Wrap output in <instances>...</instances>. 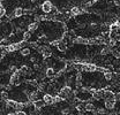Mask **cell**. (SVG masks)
I'll list each match as a JSON object with an SVG mask.
<instances>
[{"mask_svg":"<svg viewBox=\"0 0 120 115\" xmlns=\"http://www.w3.org/2000/svg\"><path fill=\"white\" fill-rule=\"evenodd\" d=\"M59 96L62 99H68V100H72V99L75 98V93L73 92L72 87L69 85L62 86L59 90Z\"/></svg>","mask_w":120,"mask_h":115,"instance_id":"6da1fadb","label":"cell"},{"mask_svg":"<svg viewBox=\"0 0 120 115\" xmlns=\"http://www.w3.org/2000/svg\"><path fill=\"white\" fill-rule=\"evenodd\" d=\"M9 84L11 85H14L17 86L21 84V72H15L11 75V78H9Z\"/></svg>","mask_w":120,"mask_h":115,"instance_id":"7a4b0ae2","label":"cell"},{"mask_svg":"<svg viewBox=\"0 0 120 115\" xmlns=\"http://www.w3.org/2000/svg\"><path fill=\"white\" fill-rule=\"evenodd\" d=\"M42 12L44 14H51V11L53 8V4L50 1V0H45L44 2L42 4Z\"/></svg>","mask_w":120,"mask_h":115,"instance_id":"3957f363","label":"cell"},{"mask_svg":"<svg viewBox=\"0 0 120 115\" xmlns=\"http://www.w3.org/2000/svg\"><path fill=\"white\" fill-rule=\"evenodd\" d=\"M42 50H41V53H42V57L44 58V59H50V58L52 57V50L51 48H49V47H46V46H43V47H41Z\"/></svg>","mask_w":120,"mask_h":115,"instance_id":"277c9868","label":"cell"},{"mask_svg":"<svg viewBox=\"0 0 120 115\" xmlns=\"http://www.w3.org/2000/svg\"><path fill=\"white\" fill-rule=\"evenodd\" d=\"M97 69V66L94 65V63H83V70L88 72H95Z\"/></svg>","mask_w":120,"mask_h":115,"instance_id":"5b68a950","label":"cell"},{"mask_svg":"<svg viewBox=\"0 0 120 115\" xmlns=\"http://www.w3.org/2000/svg\"><path fill=\"white\" fill-rule=\"evenodd\" d=\"M27 96H28V100L32 101V102L39 99V92L38 91H30Z\"/></svg>","mask_w":120,"mask_h":115,"instance_id":"8992f818","label":"cell"},{"mask_svg":"<svg viewBox=\"0 0 120 115\" xmlns=\"http://www.w3.org/2000/svg\"><path fill=\"white\" fill-rule=\"evenodd\" d=\"M104 98L105 100H113L114 101V92L111 90H104Z\"/></svg>","mask_w":120,"mask_h":115,"instance_id":"52a82bcc","label":"cell"},{"mask_svg":"<svg viewBox=\"0 0 120 115\" xmlns=\"http://www.w3.org/2000/svg\"><path fill=\"white\" fill-rule=\"evenodd\" d=\"M34 106H35V108L38 111V109L44 108L45 106H46V104L44 102V100H43V99H38V100L34 101Z\"/></svg>","mask_w":120,"mask_h":115,"instance_id":"ba28073f","label":"cell"},{"mask_svg":"<svg viewBox=\"0 0 120 115\" xmlns=\"http://www.w3.org/2000/svg\"><path fill=\"white\" fill-rule=\"evenodd\" d=\"M84 111H86V112H88V113H94V112L96 111V107H95V105H94V104H91V102H87V104H84Z\"/></svg>","mask_w":120,"mask_h":115,"instance_id":"9c48e42d","label":"cell"},{"mask_svg":"<svg viewBox=\"0 0 120 115\" xmlns=\"http://www.w3.org/2000/svg\"><path fill=\"white\" fill-rule=\"evenodd\" d=\"M43 100L46 105H52L53 104V96H51L50 93H46L43 96Z\"/></svg>","mask_w":120,"mask_h":115,"instance_id":"30bf717a","label":"cell"},{"mask_svg":"<svg viewBox=\"0 0 120 115\" xmlns=\"http://www.w3.org/2000/svg\"><path fill=\"white\" fill-rule=\"evenodd\" d=\"M92 97L95 98V99H97V100H99V99H102L103 97H104V90L103 89H99V90H96V92L92 94Z\"/></svg>","mask_w":120,"mask_h":115,"instance_id":"8fae6325","label":"cell"},{"mask_svg":"<svg viewBox=\"0 0 120 115\" xmlns=\"http://www.w3.org/2000/svg\"><path fill=\"white\" fill-rule=\"evenodd\" d=\"M45 76H46L47 78H53V77L56 76V70H54L53 68L49 67V68L45 70Z\"/></svg>","mask_w":120,"mask_h":115,"instance_id":"7c38bea8","label":"cell"},{"mask_svg":"<svg viewBox=\"0 0 120 115\" xmlns=\"http://www.w3.org/2000/svg\"><path fill=\"white\" fill-rule=\"evenodd\" d=\"M23 14H24V11L21 7H17V8H15L14 11H13V16L14 17H21Z\"/></svg>","mask_w":120,"mask_h":115,"instance_id":"4fadbf2b","label":"cell"},{"mask_svg":"<svg viewBox=\"0 0 120 115\" xmlns=\"http://www.w3.org/2000/svg\"><path fill=\"white\" fill-rule=\"evenodd\" d=\"M69 14L72 15V16H79V15H82V14H83V12H82V11H81L79 7H73V8L71 9Z\"/></svg>","mask_w":120,"mask_h":115,"instance_id":"5bb4252c","label":"cell"},{"mask_svg":"<svg viewBox=\"0 0 120 115\" xmlns=\"http://www.w3.org/2000/svg\"><path fill=\"white\" fill-rule=\"evenodd\" d=\"M31 36H32V32H30L29 30H27V31H24L23 33H22V40L23 42H29L30 38H31Z\"/></svg>","mask_w":120,"mask_h":115,"instance_id":"9a60e30c","label":"cell"},{"mask_svg":"<svg viewBox=\"0 0 120 115\" xmlns=\"http://www.w3.org/2000/svg\"><path fill=\"white\" fill-rule=\"evenodd\" d=\"M57 47H58V51H60V52H66V51H67V43L61 39Z\"/></svg>","mask_w":120,"mask_h":115,"instance_id":"2e32d148","label":"cell"},{"mask_svg":"<svg viewBox=\"0 0 120 115\" xmlns=\"http://www.w3.org/2000/svg\"><path fill=\"white\" fill-rule=\"evenodd\" d=\"M74 43H76V44H82V45H88V44H89V39H87V38H83V37H77V38H75Z\"/></svg>","mask_w":120,"mask_h":115,"instance_id":"e0dca14e","label":"cell"},{"mask_svg":"<svg viewBox=\"0 0 120 115\" xmlns=\"http://www.w3.org/2000/svg\"><path fill=\"white\" fill-rule=\"evenodd\" d=\"M116 106V101L113 100H105V104H104V107L106 109H113Z\"/></svg>","mask_w":120,"mask_h":115,"instance_id":"ac0fdd59","label":"cell"},{"mask_svg":"<svg viewBox=\"0 0 120 115\" xmlns=\"http://www.w3.org/2000/svg\"><path fill=\"white\" fill-rule=\"evenodd\" d=\"M38 27H39V23L38 22H32V23H29L28 30H29L30 32H34V31H36L38 29Z\"/></svg>","mask_w":120,"mask_h":115,"instance_id":"d6986e66","label":"cell"},{"mask_svg":"<svg viewBox=\"0 0 120 115\" xmlns=\"http://www.w3.org/2000/svg\"><path fill=\"white\" fill-rule=\"evenodd\" d=\"M112 52V50L110 48V46H105L103 47L102 50H101V55H107V54H110Z\"/></svg>","mask_w":120,"mask_h":115,"instance_id":"ffe728a7","label":"cell"},{"mask_svg":"<svg viewBox=\"0 0 120 115\" xmlns=\"http://www.w3.org/2000/svg\"><path fill=\"white\" fill-rule=\"evenodd\" d=\"M30 52H31L30 48H28V47H23V48L21 50L20 53H21L22 57H28V55H30Z\"/></svg>","mask_w":120,"mask_h":115,"instance_id":"44dd1931","label":"cell"},{"mask_svg":"<svg viewBox=\"0 0 120 115\" xmlns=\"http://www.w3.org/2000/svg\"><path fill=\"white\" fill-rule=\"evenodd\" d=\"M27 84H28V86L32 87V89L38 86V83H37V81H36V79H31V81H28V82H27Z\"/></svg>","mask_w":120,"mask_h":115,"instance_id":"7402d4cb","label":"cell"},{"mask_svg":"<svg viewBox=\"0 0 120 115\" xmlns=\"http://www.w3.org/2000/svg\"><path fill=\"white\" fill-rule=\"evenodd\" d=\"M104 78L106 79V81H112V78H113V74L111 72H104Z\"/></svg>","mask_w":120,"mask_h":115,"instance_id":"603a6c76","label":"cell"},{"mask_svg":"<svg viewBox=\"0 0 120 115\" xmlns=\"http://www.w3.org/2000/svg\"><path fill=\"white\" fill-rule=\"evenodd\" d=\"M62 101V98L60 97L59 94H57V96H53V104H60Z\"/></svg>","mask_w":120,"mask_h":115,"instance_id":"cb8c5ba5","label":"cell"},{"mask_svg":"<svg viewBox=\"0 0 120 115\" xmlns=\"http://www.w3.org/2000/svg\"><path fill=\"white\" fill-rule=\"evenodd\" d=\"M45 87H46V84H45L44 82H41V83H38V86H37L38 91H44Z\"/></svg>","mask_w":120,"mask_h":115,"instance_id":"d4e9b609","label":"cell"},{"mask_svg":"<svg viewBox=\"0 0 120 115\" xmlns=\"http://www.w3.org/2000/svg\"><path fill=\"white\" fill-rule=\"evenodd\" d=\"M38 40H39L41 43H47V42H49V39H47V37H46L45 35H41Z\"/></svg>","mask_w":120,"mask_h":115,"instance_id":"484cf974","label":"cell"},{"mask_svg":"<svg viewBox=\"0 0 120 115\" xmlns=\"http://www.w3.org/2000/svg\"><path fill=\"white\" fill-rule=\"evenodd\" d=\"M111 53L113 54V57L116 58V59H120V52L118 51V50H113Z\"/></svg>","mask_w":120,"mask_h":115,"instance_id":"4316f807","label":"cell"},{"mask_svg":"<svg viewBox=\"0 0 120 115\" xmlns=\"http://www.w3.org/2000/svg\"><path fill=\"white\" fill-rule=\"evenodd\" d=\"M5 14H6V8L4 6H0V18L2 16H5Z\"/></svg>","mask_w":120,"mask_h":115,"instance_id":"83f0119b","label":"cell"},{"mask_svg":"<svg viewBox=\"0 0 120 115\" xmlns=\"http://www.w3.org/2000/svg\"><path fill=\"white\" fill-rule=\"evenodd\" d=\"M61 114H62V115H68V114H71V108H64V109L61 111Z\"/></svg>","mask_w":120,"mask_h":115,"instance_id":"f1b7e54d","label":"cell"},{"mask_svg":"<svg viewBox=\"0 0 120 115\" xmlns=\"http://www.w3.org/2000/svg\"><path fill=\"white\" fill-rule=\"evenodd\" d=\"M75 79H76V82H82V79H83V77H82V74H76V77H75Z\"/></svg>","mask_w":120,"mask_h":115,"instance_id":"f546056e","label":"cell"},{"mask_svg":"<svg viewBox=\"0 0 120 115\" xmlns=\"http://www.w3.org/2000/svg\"><path fill=\"white\" fill-rule=\"evenodd\" d=\"M114 101H116V102H119L120 101V92L114 93Z\"/></svg>","mask_w":120,"mask_h":115,"instance_id":"4dcf8cb0","label":"cell"},{"mask_svg":"<svg viewBox=\"0 0 120 115\" xmlns=\"http://www.w3.org/2000/svg\"><path fill=\"white\" fill-rule=\"evenodd\" d=\"M1 98H2V99H7V98H8V93H7L6 91L1 92Z\"/></svg>","mask_w":120,"mask_h":115,"instance_id":"1f68e13d","label":"cell"},{"mask_svg":"<svg viewBox=\"0 0 120 115\" xmlns=\"http://www.w3.org/2000/svg\"><path fill=\"white\" fill-rule=\"evenodd\" d=\"M116 43H117V40H116V39L110 38V42H109V45H110V46H114V45H116Z\"/></svg>","mask_w":120,"mask_h":115,"instance_id":"d6a6232c","label":"cell"},{"mask_svg":"<svg viewBox=\"0 0 120 115\" xmlns=\"http://www.w3.org/2000/svg\"><path fill=\"white\" fill-rule=\"evenodd\" d=\"M60 40H61V39H57V40H53V42H51V45H52V46H58V44L60 43Z\"/></svg>","mask_w":120,"mask_h":115,"instance_id":"836d02e7","label":"cell"},{"mask_svg":"<svg viewBox=\"0 0 120 115\" xmlns=\"http://www.w3.org/2000/svg\"><path fill=\"white\" fill-rule=\"evenodd\" d=\"M17 70H19V69H17L15 66H12V67L9 68V72H12V74H13V72H17Z\"/></svg>","mask_w":120,"mask_h":115,"instance_id":"e575fe53","label":"cell"},{"mask_svg":"<svg viewBox=\"0 0 120 115\" xmlns=\"http://www.w3.org/2000/svg\"><path fill=\"white\" fill-rule=\"evenodd\" d=\"M16 115H27V113L24 111H17L16 112Z\"/></svg>","mask_w":120,"mask_h":115,"instance_id":"d590c367","label":"cell"},{"mask_svg":"<svg viewBox=\"0 0 120 115\" xmlns=\"http://www.w3.org/2000/svg\"><path fill=\"white\" fill-rule=\"evenodd\" d=\"M113 5L117 6V7H120V0H114L113 1Z\"/></svg>","mask_w":120,"mask_h":115,"instance_id":"8d00e7d4","label":"cell"},{"mask_svg":"<svg viewBox=\"0 0 120 115\" xmlns=\"http://www.w3.org/2000/svg\"><path fill=\"white\" fill-rule=\"evenodd\" d=\"M86 25H87L86 23H79V24H77V27H79V28H80V29H83V28H86Z\"/></svg>","mask_w":120,"mask_h":115,"instance_id":"74e56055","label":"cell"},{"mask_svg":"<svg viewBox=\"0 0 120 115\" xmlns=\"http://www.w3.org/2000/svg\"><path fill=\"white\" fill-rule=\"evenodd\" d=\"M30 115H38V113L36 111H32V112H30Z\"/></svg>","mask_w":120,"mask_h":115,"instance_id":"f35d334b","label":"cell"},{"mask_svg":"<svg viewBox=\"0 0 120 115\" xmlns=\"http://www.w3.org/2000/svg\"><path fill=\"white\" fill-rule=\"evenodd\" d=\"M109 115H118L116 112H111V113H109Z\"/></svg>","mask_w":120,"mask_h":115,"instance_id":"ab89813d","label":"cell"},{"mask_svg":"<svg viewBox=\"0 0 120 115\" xmlns=\"http://www.w3.org/2000/svg\"><path fill=\"white\" fill-rule=\"evenodd\" d=\"M4 55H5V54H0V61L2 60V58H4Z\"/></svg>","mask_w":120,"mask_h":115,"instance_id":"60d3db41","label":"cell"},{"mask_svg":"<svg viewBox=\"0 0 120 115\" xmlns=\"http://www.w3.org/2000/svg\"><path fill=\"white\" fill-rule=\"evenodd\" d=\"M30 1H31V2H37L38 0H30Z\"/></svg>","mask_w":120,"mask_h":115,"instance_id":"b9f144b4","label":"cell"},{"mask_svg":"<svg viewBox=\"0 0 120 115\" xmlns=\"http://www.w3.org/2000/svg\"><path fill=\"white\" fill-rule=\"evenodd\" d=\"M92 2H97V1H99V0H91Z\"/></svg>","mask_w":120,"mask_h":115,"instance_id":"7bdbcfd3","label":"cell"},{"mask_svg":"<svg viewBox=\"0 0 120 115\" xmlns=\"http://www.w3.org/2000/svg\"><path fill=\"white\" fill-rule=\"evenodd\" d=\"M0 6H2V2H1V0H0Z\"/></svg>","mask_w":120,"mask_h":115,"instance_id":"ee69618b","label":"cell"},{"mask_svg":"<svg viewBox=\"0 0 120 115\" xmlns=\"http://www.w3.org/2000/svg\"><path fill=\"white\" fill-rule=\"evenodd\" d=\"M0 25H1V22H0Z\"/></svg>","mask_w":120,"mask_h":115,"instance_id":"f6af8a7d","label":"cell"}]
</instances>
